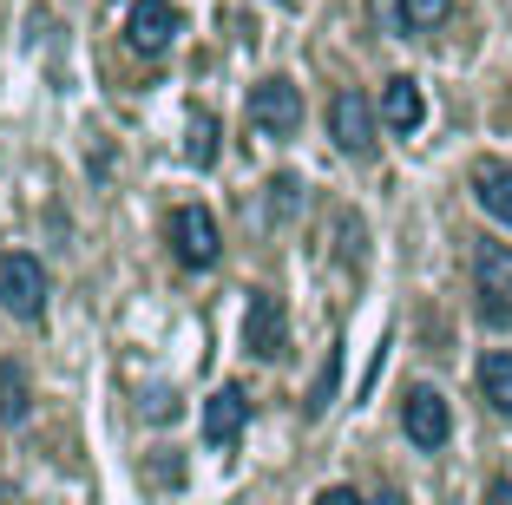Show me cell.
Returning a JSON list of instances; mask_svg holds the SVG:
<instances>
[{
    "label": "cell",
    "instance_id": "cell-1",
    "mask_svg": "<svg viewBox=\"0 0 512 505\" xmlns=\"http://www.w3.org/2000/svg\"><path fill=\"white\" fill-rule=\"evenodd\" d=\"M0 309L14 315V322H40V309H46V269H40V256H27V250L0 256Z\"/></svg>",
    "mask_w": 512,
    "mask_h": 505
},
{
    "label": "cell",
    "instance_id": "cell-2",
    "mask_svg": "<svg viewBox=\"0 0 512 505\" xmlns=\"http://www.w3.org/2000/svg\"><path fill=\"white\" fill-rule=\"evenodd\" d=\"M473 289H480V315L506 328L512 322V243H480L473 250Z\"/></svg>",
    "mask_w": 512,
    "mask_h": 505
},
{
    "label": "cell",
    "instance_id": "cell-3",
    "mask_svg": "<svg viewBox=\"0 0 512 505\" xmlns=\"http://www.w3.org/2000/svg\"><path fill=\"white\" fill-rule=\"evenodd\" d=\"M217 250H224V237H217V217L204 204H178L171 210V256H178L184 269H211Z\"/></svg>",
    "mask_w": 512,
    "mask_h": 505
},
{
    "label": "cell",
    "instance_id": "cell-4",
    "mask_svg": "<svg viewBox=\"0 0 512 505\" xmlns=\"http://www.w3.org/2000/svg\"><path fill=\"white\" fill-rule=\"evenodd\" d=\"M250 125L263 138H296L302 132V92L289 79H263L250 86Z\"/></svg>",
    "mask_w": 512,
    "mask_h": 505
},
{
    "label": "cell",
    "instance_id": "cell-5",
    "mask_svg": "<svg viewBox=\"0 0 512 505\" xmlns=\"http://www.w3.org/2000/svg\"><path fill=\"white\" fill-rule=\"evenodd\" d=\"M329 138L348 151V158H368V151H375V105H368L355 86H342L329 99Z\"/></svg>",
    "mask_w": 512,
    "mask_h": 505
},
{
    "label": "cell",
    "instance_id": "cell-6",
    "mask_svg": "<svg viewBox=\"0 0 512 505\" xmlns=\"http://www.w3.org/2000/svg\"><path fill=\"white\" fill-rule=\"evenodd\" d=\"M401 427H407V440L421 446V453H440L447 433H453V414H447V401H440L434 387H414L407 407H401Z\"/></svg>",
    "mask_w": 512,
    "mask_h": 505
},
{
    "label": "cell",
    "instance_id": "cell-7",
    "mask_svg": "<svg viewBox=\"0 0 512 505\" xmlns=\"http://www.w3.org/2000/svg\"><path fill=\"white\" fill-rule=\"evenodd\" d=\"M125 40H132V53H165V46L178 40V7H171V0H132Z\"/></svg>",
    "mask_w": 512,
    "mask_h": 505
},
{
    "label": "cell",
    "instance_id": "cell-8",
    "mask_svg": "<svg viewBox=\"0 0 512 505\" xmlns=\"http://www.w3.org/2000/svg\"><path fill=\"white\" fill-rule=\"evenodd\" d=\"M243 427H250V394H243V387H217L211 401H204V440L211 446H237Z\"/></svg>",
    "mask_w": 512,
    "mask_h": 505
},
{
    "label": "cell",
    "instance_id": "cell-9",
    "mask_svg": "<svg viewBox=\"0 0 512 505\" xmlns=\"http://www.w3.org/2000/svg\"><path fill=\"white\" fill-rule=\"evenodd\" d=\"M421 119H427L421 86H414V79H388V86H381V125L407 138V132H421Z\"/></svg>",
    "mask_w": 512,
    "mask_h": 505
},
{
    "label": "cell",
    "instance_id": "cell-10",
    "mask_svg": "<svg viewBox=\"0 0 512 505\" xmlns=\"http://www.w3.org/2000/svg\"><path fill=\"white\" fill-rule=\"evenodd\" d=\"M473 197H480L486 217H499L512 230V164H493V158H486L480 171H473Z\"/></svg>",
    "mask_w": 512,
    "mask_h": 505
},
{
    "label": "cell",
    "instance_id": "cell-11",
    "mask_svg": "<svg viewBox=\"0 0 512 505\" xmlns=\"http://www.w3.org/2000/svg\"><path fill=\"white\" fill-rule=\"evenodd\" d=\"M250 355H263V361L283 355V309H276V296H263V289L250 296Z\"/></svg>",
    "mask_w": 512,
    "mask_h": 505
},
{
    "label": "cell",
    "instance_id": "cell-12",
    "mask_svg": "<svg viewBox=\"0 0 512 505\" xmlns=\"http://www.w3.org/2000/svg\"><path fill=\"white\" fill-rule=\"evenodd\" d=\"M480 394L493 414H512V355H486L480 361Z\"/></svg>",
    "mask_w": 512,
    "mask_h": 505
},
{
    "label": "cell",
    "instance_id": "cell-13",
    "mask_svg": "<svg viewBox=\"0 0 512 505\" xmlns=\"http://www.w3.org/2000/svg\"><path fill=\"white\" fill-rule=\"evenodd\" d=\"M453 14V0H394V27L401 33H434Z\"/></svg>",
    "mask_w": 512,
    "mask_h": 505
},
{
    "label": "cell",
    "instance_id": "cell-14",
    "mask_svg": "<svg viewBox=\"0 0 512 505\" xmlns=\"http://www.w3.org/2000/svg\"><path fill=\"white\" fill-rule=\"evenodd\" d=\"M0 414H7V420L27 414V381H20L14 361H0Z\"/></svg>",
    "mask_w": 512,
    "mask_h": 505
},
{
    "label": "cell",
    "instance_id": "cell-15",
    "mask_svg": "<svg viewBox=\"0 0 512 505\" xmlns=\"http://www.w3.org/2000/svg\"><path fill=\"white\" fill-rule=\"evenodd\" d=\"M211 158H217V119L191 112V164H211Z\"/></svg>",
    "mask_w": 512,
    "mask_h": 505
},
{
    "label": "cell",
    "instance_id": "cell-16",
    "mask_svg": "<svg viewBox=\"0 0 512 505\" xmlns=\"http://www.w3.org/2000/svg\"><path fill=\"white\" fill-rule=\"evenodd\" d=\"M329 394H335V355H329V368H322L316 394H309V414H322V407H329Z\"/></svg>",
    "mask_w": 512,
    "mask_h": 505
},
{
    "label": "cell",
    "instance_id": "cell-17",
    "mask_svg": "<svg viewBox=\"0 0 512 505\" xmlns=\"http://www.w3.org/2000/svg\"><path fill=\"white\" fill-rule=\"evenodd\" d=\"M316 505H368V499H362V492H355V486H329V492H322Z\"/></svg>",
    "mask_w": 512,
    "mask_h": 505
},
{
    "label": "cell",
    "instance_id": "cell-18",
    "mask_svg": "<svg viewBox=\"0 0 512 505\" xmlns=\"http://www.w3.org/2000/svg\"><path fill=\"white\" fill-rule=\"evenodd\" d=\"M486 505H512V479H506V473H499L493 486H486Z\"/></svg>",
    "mask_w": 512,
    "mask_h": 505
},
{
    "label": "cell",
    "instance_id": "cell-19",
    "mask_svg": "<svg viewBox=\"0 0 512 505\" xmlns=\"http://www.w3.org/2000/svg\"><path fill=\"white\" fill-rule=\"evenodd\" d=\"M381 505H401V499H381Z\"/></svg>",
    "mask_w": 512,
    "mask_h": 505
}]
</instances>
